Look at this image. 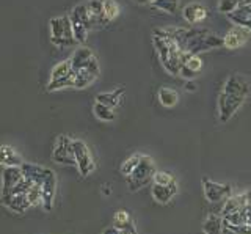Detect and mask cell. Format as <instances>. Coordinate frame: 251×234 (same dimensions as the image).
Listing matches in <instances>:
<instances>
[{"label":"cell","mask_w":251,"mask_h":234,"mask_svg":"<svg viewBox=\"0 0 251 234\" xmlns=\"http://www.w3.org/2000/svg\"><path fill=\"white\" fill-rule=\"evenodd\" d=\"M141 157H143V154H133V156H130L129 159H126L123 162V165H121V175L129 178L133 173V170L138 167Z\"/></svg>","instance_id":"cell-29"},{"label":"cell","mask_w":251,"mask_h":234,"mask_svg":"<svg viewBox=\"0 0 251 234\" xmlns=\"http://www.w3.org/2000/svg\"><path fill=\"white\" fill-rule=\"evenodd\" d=\"M135 2H137V3H149L148 0H135Z\"/></svg>","instance_id":"cell-38"},{"label":"cell","mask_w":251,"mask_h":234,"mask_svg":"<svg viewBox=\"0 0 251 234\" xmlns=\"http://www.w3.org/2000/svg\"><path fill=\"white\" fill-rule=\"evenodd\" d=\"M2 165L5 167H21L24 160L21 156L16 153L11 146L8 145H2Z\"/></svg>","instance_id":"cell-23"},{"label":"cell","mask_w":251,"mask_h":234,"mask_svg":"<svg viewBox=\"0 0 251 234\" xmlns=\"http://www.w3.org/2000/svg\"><path fill=\"white\" fill-rule=\"evenodd\" d=\"M182 18L185 19V22H188V24H200V22H202L204 19L207 18V10L204 8V6L201 3H188L185 5L182 8Z\"/></svg>","instance_id":"cell-15"},{"label":"cell","mask_w":251,"mask_h":234,"mask_svg":"<svg viewBox=\"0 0 251 234\" xmlns=\"http://www.w3.org/2000/svg\"><path fill=\"white\" fill-rule=\"evenodd\" d=\"M104 10H105V16L107 19L112 22L115 21L121 13V6L116 0H104Z\"/></svg>","instance_id":"cell-31"},{"label":"cell","mask_w":251,"mask_h":234,"mask_svg":"<svg viewBox=\"0 0 251 234\" xmlns=\"http://www.w3.org/2000/svg\"><path fill=\"white\" fill-rule=\"evenodd\" d=\"M157 99H159V104L162 107H167V108H173L176 107L179 103V93L173 88L168 87H162L157 93Z\"/></svg>","instance_id":"cell-22"},{"label":"cell","mask_w":251,"mask_h":234,"mask_svg":"<svg viewBox=\"0 0 251 234\" xmlns=\"http://www.w3.org/2000/svg\"><path fill=\"white\" fill-rule=\"evenodd\" d=\"M222 234H237V233H234V231L227 230V228H225V226H223V231H222Z\"/></svg>","instance_id":"cell-37"},{"label":"cell","mask_w":251,"mask_h":234,"mask_svg":"<svg viewBox=\"0 0 251 234\" xmlns=\"http://www.w3.org/2000/svg\"><path fill=\"white\" fill-rule=\"evenodd\" d=\"M86 6L91 13V16L94 19V24L98 26H107L108 24V19L105 16V10H104V0H88L86 2Z\"/></svg>","instance_id":"cell-21"},{"label":"cell","mask_w":251,"mask_h":234,"mask_svg":"<svg viewBox=\"0 0 251 234\" xmlns=\"http://www.w3.org/2000/svg\"><path fill=\"white\" fill-rule=\"evenodd\" d=\"M154 184H160V185H170L171 182H175V178L168 171H155V175L152 178Z\"/></svg>","instance_id":"cell-34"},{"label":"cell","mask_w":251,"mask_h":234,"mask_svg":"<svg viewBox=\"0 0 251 234\" xmlns=\"http://www.w3.org/2000/svg\"><path fill=\"white\" fill-rule=\"evenodd\" d=\"M240 5H242L240 0H218V11L222 14H226V16H229V14L237 10Z\"/></svg>","instance_id":"cell-32"},{"label":"cell","mask_w":251,"mask_h":234,"mask_svg":"<svg viewBox=\"0 0 251 234\" xmlns=\"http://www.w3.org/2000/svg\"><path fill=\"white\" fill-rule=\"evenodd\" d=\"M248 205L247 201V193H240V195H231L229 198L225 201V205L222 208V215L226 217L229 214H234L240 210L242 208H245Z\"/></svg>","instance_id":"cell-20"},{"label":"cell","mask_w":251,"mask_h":234,"mask_svg":"<svg viewBox=\"0 0 251 234\" xmlns=\"http://www.w3.org/2000/svg\"><path fill=\"white\" fill-rule=\"evenodd\" d=\"M180 51L188 53L207 52L210 49L223 48V38L201 28H171L168 30Z\"/></svg>","instance_id":"cell-2"},{"label":"cell","mask_w":251,"mask_h":234,"mask_svg":"<svg viewBox=\"0 0 251 234\" xmlns=\"http://www.w3.org/2000/svg\"><path fill=\"white\" fill-rule=\"evenodd\" d=\"M75 76L73 71V65L71 60L58 61L57 65L52 68L49 82H47V91H58L63 88H74Z\"/></svg>","instance_id":"cell-5"},{"label":"cell","mask_w":251,"mask_h":234,"mask_svg":"<svg viewBox=\"0 0 251 234\" xmlns=\"http://www.w3.org/2000/svg\"><path fill=\"white\" fill-rule=\"evenodd\" d=\"M41 185H43V208L44 210H50L53 206L55 192H57V178H55V173L52 170L46 176Z\"/></svg>","instance_id":"cell-13"},{"label":"cell","mask_w":251,"mask_h":234,"mask_svg":"<svg viewBox=\"0 0 251 234\" xmlns=\"http://www.w3.org/2000/svg\"><path fill=\"white\" fill-rule=\"evenodd\" d=\"M49 38L55 48H73L77 44L69 16H55L49 21Z\"/></svg>","instance_id":"cell-4"},{"label":"cell","mask_w":251,"mask_h":234,"mask_svg":"<svg viewBox=\"0 0 251 234\" xmlns=\"http://www.w3.org/2000/svg\"><path fill=\"white\" fill-rule=\"evenodd\" d=\"M227 18H229V21L234 26L248 28L251 32V3H242L239 8L234 13H231Z\"/></svg>","instance_id":"cell-17"},{"label":"cell","mask_w":251,"mask_h":234,"mask_svg":"<svg viewBox=\"0 0 251 234\" xmlns=\"http://www.w3.org/2000/svg\"><path fill=\"white\" fill-rule=\"evenodd\" d=\"M251 85L242 74H232L226 79L223 90L218 95V118L222 123H227L237 113L250 95Z\"/></svg>","instance_id":"cell-1"},{"label":"cell","mask_w":251,"mask_h":234,"mask_svg":"<svg viewBox=\"0 0 251 234\" xmlns=\"http://www.w3.org/2000/svg\"><path fill=\"white\" fill-rule=\"evenodd\" d=\"M75 76V83H74V88L77 90H83V88H88L90 85H93L96 82V79L99 76L88 73V71H74Z\"/></svg>","instance_id":"cell-26"},{"label":"cell","mask_w":251,"mask_h":234,"mask_svg":"<svg viewBox=\"0 0 251 234\" xmlns=\"http://www.w3.org/2000/svg\"><path fill=\"white\" fill-rule=\"evenodd\" d=\"M27 197H28V201L31 206L43 205V185L33 182V185H31L27 192Z\"/></svg>","instance_id":"cell-30"},{"label":"cell","mask_w":251,"mask_h":234,"mask_svg":"<svg viewBox=\"0 0 251 234\" xmlns=\"http://www.w3.org/2000/svg\"><path fill=\"white\" fill-rule=\"evenodd\" d=\"M155 175V167H154V160L149 157V156H145L141 157L138 167L133 170V173L127 178V181L130 184V189H141V187L148 185L152 181V178Z\"/></svg>","instance_id":"cell-6"},{"label":"cell","mask_w":251,"mask_h":234,"mask_svg":"<svg viewBox=\"0 0 251 234\" xmlns=\"http://www.w3.org/2000/svg\"><path fill=\"white\" fill-rule=\"evenodd\" d=\"M24 179L21 167H5L2 165V197H6L14 185H18Z\"/></svg>","instance_id":"cell-12"},{"label":"cell","mask_w":251,"mask_h":234,"mask_svg":"<svg viewBox=\"0 0 251 234\" xmlns=\"http://www.w3.org/2000/svg\"><path fill=\"white\" fill-rule=\"evenodd\" d=\"M102 234H121V230L116 228V226H108V228L102 231Z\"/></svg>","instance_id":"cell-36"},{"label":"cell","mask_w":251,"mask_h":234,"mask_svg":"<svg viewBox=\"0 0 251 234\" xmlns=\"http://www.w3.org/2000/svg\"><path fill=\"white\" fill-rule=\"evenodd\" d=\"M21 168H22L24 176L31 179V181L36 182V184H43L46 176L49 175V171H50V168L36 165V163H27V162H24L22 165H21Z\"/></svg>","instance_id":"cell-18"},{"label":"cell","mask_w":251,"mask_h":234,"mask_svg":"<svg viewBox=\"0 0 251 234\" xmlns=\"http://www.w3.org/2000/svg\"><path fill=\"white\" fill-rule=\"evenodd\" d=\"M152 44L165 71L171 76H179L180 66H182L184 51H180L168 30L155 28L152 33Z\"/></svg>","instance_id":"cell-3"},{"label":"cell","mask_w":251,"mask_h":234,"mask_svg":"<svg viewBox=\"0 0 251 234\" xmlns=\"http://www.w3.org/2000/svg\"><path fill=\"white\" fill-rule=\"evenodd\" d=\"M73 143H74V140L71 137L60 135L53 145V151H52L53 162L60 163V165H63V163H65V165H75Z\"/></svg>","instance_id":"cell-8"},{"label":"cell","mask_w":251,"mask_h":234,"mask_svg":"<svg viewBox=\"0 0 251 234\" xmlns=\"http://www.w3.org/2000/svg\"><path fill=\"white\" fill-rule=\"evenodd\" d=\"M93 113L96 116L98 120L100 121H105V123H112L116 120V113H115V108L108 107L105 104H100V103H94L93 104Z\"/></svg>","instance_id":"cell-24"},{"label":"cell","mask_w":251,"mask_h":234,"mask_svg":"<svg viewBox=\"0 0 251 234\" xmlns=\"http://www.w3.org/2000/svg\"><path fill=\"white\" fill-rule=\"evenodd\" d=\"M240 2H243V0H240Z\"/></svg>","instance_id":"cell-39"},{"label":"cell","mask_w":251,"mask_h":234,"mask_svg":"<svg viewBox=\"0 0 251 234\" xmlns=\"http://www.w3.org/2000/svg\"><path fill=\"white\" fill-rule=\"evenodd\" d=\"M2 205L8 208L16 214H24L25 210L31 206L27 193H18V195H8V197H2Z\"/></svg>","instance_id":"cell-14"},{"label":"cell","mask_w":251,"mask_h":234,"mask_svg":"<svg viewBox=\"0 0 251 234\" xmlns=\"http://www.w3.org/2000/svg\"><path fill=\"white\" fill-rule=\"evenodd\" d=\"M202 192L204 197L210 203H222L231 197L232 187L229 184H220L210 179H202Z\"/></svg>","instance_id":"cell-10"},{"label":"cell","mask_w":251,"mask_h":234,"mask_svg":"<svg viewBox=\"0 0 251 234\" xmlns=\"http://www.w3.org/2000/svg\"><path fill=\"white\" fill-rule=\"evenodd\" d=\"M73 148H74V157H75V165L80 171L82 176H90L94 170H96V165H94V160L91 157V153H90V148L86 146L85 142L82 140L75 138L74 143H73Z\"/></svg>","instance_id":"cell-9"},{"label":"cell","mask_w":251,"mask_h":234,"mask_svg":"<svg viewBox=\"0 0 251 234\" xmlns=\"http://www.w3.org/2000/svg\"><path fill=\"white\" fill-rule=\"evenodd\" d=\"M204 234H222L223 231V218L217 214H209L204 220Z\"/></svg>","instance_id":"cell-25"},{"label":"cell","mask_w":251,"mask_h":234,"mask_svg":"<svg viewBox=\"0 0 251 234\" xmlns=\"http://www.w3.org/2000/svg\"><path fill=\"white\" fill-rule=\"evenodd\" d=\"M113 223H115L116 228H120V230L127 228V226L132 223L127 210H118V212L115 214V217H113Z\"/></svg>","instance_id":"cell-33"},{"label":"cell","mask_w":251,"mask_h":234,"mask_svg":"<svg viewBox=\"0 0 251 234\" xmlns=\"http://www.w3.org/2000/svg\"><path fill=\"white\" fill-rule=\"evenodd\" d=\"M151 5L154 6V8L160 10L163 13L176 14V11L179 8V0H152Z\"/></svg>","instance_id":"cell-28"},{"label":"cell","mask_w":251,"mask_h":234,"mask_svg":"<svg viewBox=\"0 0 251 234\" xmlns=\"http://www.w3.org/2000/svg\"><path fill=\"white\" fill-rule=\"evenodd\" d=\"M177 192V184L176 181L171 182L170 185H160V184H154L151 187V193H152V198L160 203V205H167V203L175 197Z\"/></svg>","instance_id":"cell-16"},{"label":"cell","mask_w":251,"mask_h":234,"mask_svg":"<svg viewBox=\"0 0 251 234\" xmlns=\"http://www.w3.org/2000/svg\"><path fill=\"white\" fill-rule=\"evenodd\" d=\"M182 66H185L187 69H190L195 74H198L202 66H204V61L200 55H196V53H188V52H184V58H182Z\"/></svg>","instance_id":"cell-27"},{"label":"cell","mask_w":251,"mask_h":234,"mask_svg":"<svg viewBox=\"0 0 251 234\" xmlns=\"http://www.w3.org/2000/svg\"><path fill=\"white\" fill-rule=\"evenodd\" d=\"M184 90L190 91V93H195L196 90H198V85H196V82H193V80H187L185 85H184Z\"/></svg>","instance_id":"cell-35"},{"label":"cell","mask_w":251,"mask_h":234,"mask_svg":"<svg viewBox=\"0 0 251 234\" xmlns=\"http://www.w3.org/2000/svg\"><path fill=\"white\" fill-rule=\"evenodd\" d=\"M69 60H71V65H73V71H88L96 76L100 74L99 60L94 55V52L88 48L77 49L73 55H71Z\"/></svg>","instance_id":"cell-7"},{"label":"cell","mask_w":251,"mask_h":234,"mask_svg":"<svg viewBox=\"0 0 251 234\" xmlns=\"http://www.w3.org/2000/svg\"><path fill=\"white\" fill-rule=\"evenodd\" d=\"M248 38H250V30L248 28L235 26L223 36V48L229 49V51L239 49L248 41Z\"/></svg>","instance_id":"cell-11"},{"label":"cell","mask_w":251,"mask_h":234,"mask_svg":"<svg viewBox=\"0 0 251 234\" xmlns=\"http://www.w3.org/2000/svg\"><path fill=\"white\" fill-rule=\"evenodd\" d=\"M124 98V90L123 88H116V90H110V91H102L99 95H96V101L100 104H105L112 108H116L118 105H121Z\"/></svg>","instance_id":"cell-19"}]
</instances>
